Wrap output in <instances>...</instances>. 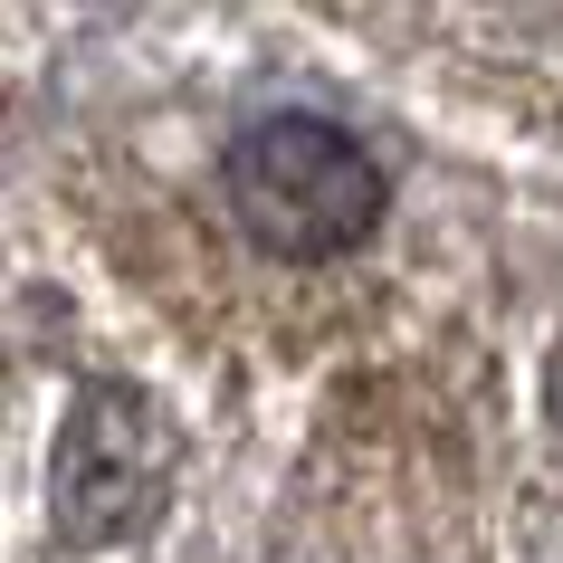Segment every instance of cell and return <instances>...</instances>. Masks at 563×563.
I'll use <instances>...</instances> for the list:
<instances>
[{
	"label": "cell",
	"mask_w": 563,
	"mask_h": 563,
	"mask_svg": "<svg viewBox=\"0 0 563 563\" xmlns=\"http://www.w3.org/2000/svg\"><path fill=\"white\" fill-rule=\"evenodd\" d=\"M239 239L277 267H334L391 220V181L334 115H258L220 163Z\"/></svg>",
	"instance_id": "obj_1"
},
{
	"label": "cell",
	"mask_w": 563,
	"mask_h": 563,
	"mask_svg": "<svg viewBox=\"0 0 563 563\" xmlns=\"http://www.w3.org/2000/svg\"><path fill=\"white\" fill-rule=\"evenodd\" d=\"M173 420L163 401L134 383H77L58 430V459H48V506H58L67 544H124L144 534L173 497Z\"/></svg>",
	"instance_id": "obj_2"
}]
</instances>
